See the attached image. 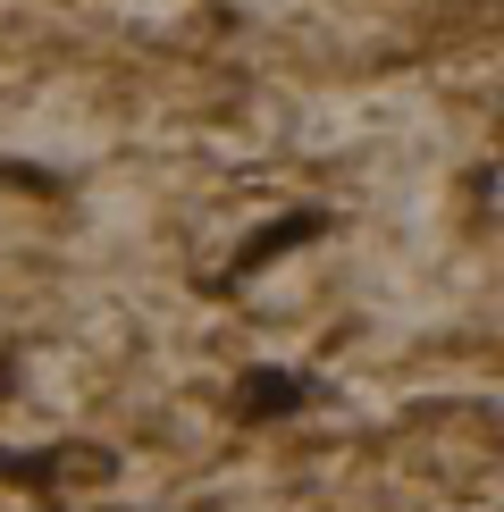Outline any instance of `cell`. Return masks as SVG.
<instances>
[{"label":"cell","mask_w":504,"mask_h":512,"mask_svg":"<svg viewBox=\"0 0 504 512\" xmlns=\"http://www.w3.org/2000/svg\"><path fill=\"white\" fill-rule=\"evenodd\" d=\"M311 236H328V210H294V219H278V227H261L244 252H236V269H261V261H278V252H294V244H311Z\"/></svg>","instance_id":"6da1fadb"},{"label":"cell","mask_w":504,"mask_h":512,"mask_svg":"<svg viewBox=\"0 0 504 512\" xmlns=\"http://www.w3.org/2000/svg\"><path fill=\"white\" fill-rule=\"evenodd\" d=\"M294 403H303V378H286V370L244 378V412H294Z\"/></svg>","instance_id":"7a4b0ae2"}]
</instances>
